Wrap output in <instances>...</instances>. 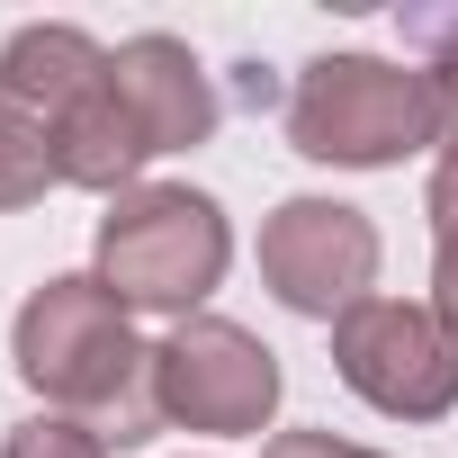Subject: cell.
Listing matches in <instances>:
<instances>
[{"mask_svg": "<svg viewBox=\"0 0 458 458\" xmlns=\"http://www.w3.org/2000/svg\"><path fill=\"white\" fill-rule=\"evenodd\" d=\"M0 458H108V440L90 422H72V413H37V422H19L0 440Z\"/></svg>", "mask_w": 458, "mask_h": 458, "instance_id": "obj_12", "label": "cell"}, {"mask_svg": "<svg viewBox=\"0 0 458 458\" xmlns=\"http://www.w3.org/2000/svg\"><path fill=\"white\" fill-rule=\"evenodd\" d=\"M431 315H440V324L458 333V234H449V243L431 252Z\"/></svg>", "mask_w": 458, "mask_h": 458, "instance_id": "obj_15", "label": "cell"}, {"mask_svg": "<svg viewBox=\"0 0 458 458\" xmlns=\"http://www.w3.org/2000/svg\"><path fill=\"white\" fill-rule=\"evenodd\" d=\"M261 279L288 315L342 324L377 279V225L342 198H279L261 225Z\"/></svg>", "mask_w": 458, "mask_h": 458, "instance_id": "obj_6", "label": "cell"}, {"mask_svg": "<svg viewBox=\"0 0 458 458\" xmlns=\"http://www.w3.org/2000/svg\"><path fill=\"white\" fill-rule=\"evenodd\" d=\"M108 81L135 108V126H144L153 153H189V144L216 135V90H207V72H198V55L180 37H126L108 55Z\"/></svg>", "mask_w": 458, "mask_h": 458, "instance_id": "obj_7", "label": "cell"}, {"mask_svg": "<svg viewBox=\"0 0 458 458\" xmlns=\"http://www.w3.org/2000/svg\"><path fill=\"white\" fill-rule=\"evenodd\" d=\"M404 46L422 55V72L449 108V135H458V10H404Z\"/></svg>", "mask_w": 458, "mask_h": 458, "instance_id": "obj_11", "label": "cell"}, {"mask_svg": "<svg viewBox=\"0 0 458 458\" xmlns=\"http://www.w3.org/2000/svg\"><path fill=\"white\" fill-rule=\"evenodd\" d=\"M261 458H377V449H360V440H333V431H279Z\"/></svg>", "mask_w": 458, "mask_h": 458, "instance_id": "obj_14", "label": "cell"}, {"mask_svg": "<svg viewBox=\"0 0 458 458\" xmlns=\"http://www.w3.org/2000/svg\"><path fill=\"white\" fill-rule=\"evenodd\" d=\"M64 180V153H55V126L0 99V207H37L46 189Z\"/></svg>", "mask_w": 458, "mask_h": 458, "instance_id": "obj_10", "label": "cell"}, {"mask_svg": "<svg viewBox=\"0 0 458 458\" xmlns=\"http://www.w3.org/2000/svg\"><path fill=\"white\" fill-rule=\"evenodd\" d=\"M10 360H19V377H28L55 413L90 422L108 449H135V440H153V422H162V404H153V351L135 342L126 306H117L99 279H81V270L46 279V288L19 306Z\"/></svg>", "mask_w": 458, "mask_h": 458, "instance_id": "obj_1", "label": "cell"}, {"mask_svg": "<svg viewBox=\"0 0 458 458\" xmlns=\"http://www.w3.org/2000/svg\"><path fill=\"white\" fill-rule=\"evenodd\" d=\"M279 351L225 315H189L153 342V404L162 422L180 431H216V440H243V431H270L279 413Z\"/></svg>", "mask_w": 458, "mask_h": 458, "instance_id": "obj_4", "label": "cell"}, {"mask_svg": "<svg viewBox=\"0 0 458 458\" xmlns=\"http://www.w3.org/2000/svg\"><path fill=\"white\" fill-rule=\"evenodd\" d=\"M422 207H431V234L449 243V234H458V135L440 144V162H431V189H422Z\"/></svg>", "mask_w": 458, "mask_h": 458, "instance_id": "obj_13", "label": "cell"}, {"mask_svg": "<svg viewBox=\"0 0 458 458\" xmlns=\"http://www.w3.org/2000/svg\"><path fill=\"white\" fill-rule=\"evenodd\" d=\"M234 261V225L225 207L189 180H153V189H126L108 216H99V288L135 315H198Z\"/></svg>", "mask_w": 458, "mask_h": 458, "instance_id": "obj_3", "label": "cell"}, {"mask_svg": "<svg viewBox=\"0 0 458 458\" xmlns=\"http://www.w3.org/2000/svg\"><path fill=\"white\" fill-rule=\"evenodd\" d=\"M288 144L333 171H386L422 144H449V108L431 72L386 55H315L288 90Z\"/></svg>", "mask_w": 458, "mask_h": 458, "instance_id": "obj_2", "label": "cell"}, {"mask_svg": "<svg viewBox=\"0 0 458 458\" xmlns=\"http://www.w3.org/2000/svg\"><path fill=\"white\" fill-rule=\"evenodd\" d=\"M55 153H64V180H72V189H108V198H126V189H135V171L153 162V144H144L135 108L117 99V81H99V90L55 126Z\"/></svg>", "mask_w": 458, "mask_h": 458, "instance_id": "obj_9", "label": "cell"}, {"mask_svg": "<svg viewBox=\"0 0 458 458\" xmlns=\"http://www.w3.org/2000/svg\"><path fill=\"white\" fill-rule=\"evenodd\" d=\"M333 369L386 422H440L458 404V333L404 297H360L333 324Z\"/></svg>", "mask_w": 458, "mask_h": 458, "instance_id": "obj_5", "label": "cell"}, {"mask_svg": "<svg viewBox=\"0 0 458 458\" xmlns=\"http://www.w3.org/2000/svg\"><path fill=\"white\" fill-rule=\"evenodd\" d=\"M99 81H108V46L64 28V19H37V28H19L10 46H0V99L46 117V126H64Z\"/></svg>", "mask_w": 458, "mask_h": 458, "instance_id": "obj_8", "label": "cell"}]
</instances>
